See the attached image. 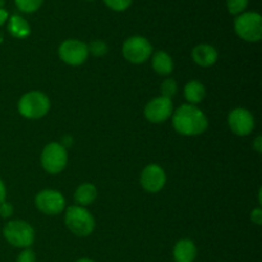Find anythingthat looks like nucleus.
Here are the masks:
<instances>
[{
  "mask_svg": "<svg viewBox=\"0 0 262 262\" xmlns=\"http://www.w3.org/2000/svg\"><path fill=\"white\" fill-rule=\"evenodd\" d=\"M171 122L177 133L187 137L202 135L209 127L206 114L196 105L184 104L179 106L171 115Z\"/></svg>",
  "mask_w": 262,
  "mask_h": 262,
  "instance_id": "f257e3e1",
  "label": "nucleus"
},
{
  "mask_svg": "<svg viewBox=\"0 0 262 262\" xmlns=\"http://www.w3.org/2000/svg\"><path fill=\"white\" fill-rule=\"evenodd\" d=\"M64 223L77 237H89L95 229V219L86 207L73 205L66 209Z\"/></svg>",
  "mask_w": 262,
  "mask_h": 262,
  "instance_id": "f03ea898",
  "label": "nucleus"
},
{
  "mask_svg": "<svg viewBox=\"0 0 262 262\" xmlns=\"http://www.w3.org/2000/svg\"><path fill=\"white\" fill-rule=\"evenodd\" d=\"M18 112L27 119H40L50 110V99L41 91H30L18 101Z\"/></svg>",
  "mask_w": 262,
  "mask_h": 262,
  "instance_id": "7ed1b4c3",
  "label": "nucleus"
},
{
  "mask_svg": "<svg viewBox=\"0 0 262 262\" xmlns=\"http://www.w3.org/2000/svg\"><path fill=\"white\" fill-rule=\"evenodd\" d=\"M5 241L13 247L30 248L35 242V229L25 220H12L3 228Z\"/></svg>",
  "mask_w": 262,
  "mask_h": 262,
  "instance_id": "20e7f679",
  "label": "nucleus"
},
{
  "mask_svg": "<svg viewBox=\"0 0 262 262\" xmlns=\"http://www.w3.org/2000/svg\"><path fill=\"white\" fill-rule=\"evenodd\" d=\"M234 30L242 40L258 42L262 38V17L257 12L242 13L235 18Z\"/></svg>",
  "mask_w": 262,
  "mask_h": 262,
  "instance_id": "39448f33",
  "label": "nucleus"
},
{
  "mask_svg": "<svg viewBox=\"0 0 262 262\" xmlns=\"http://www.w3.org/2000/svg\"><path fill=\"white\" fill-rule=\"evenodd\" d=\"M68 163L67 148L59 142H50L41 152V165L49 174H59L66 169Z\"/></svg>",
  "mask_w": 262,
  "mask_h": 262,
  "instance_id": "423d86ee",
  "label": "nucleus"
},
{
  "mask_svg": "<svg viewBox=\"0 0 262 262\" xmlns=\"http://www.w3.org/2000/svg\"><path fill=\"white\" fill-rule=\"evenodd\" d=\"M123 56L132 64H143L152 54V45L143 36H132L123 43Z\"/></svg>",
  "mask_w": 262,
  "mask_h": 262,
  "instance_id": "0eeeda50",
  "label": "nucleus"
},
{
  "mask_svg": "<svg viewBox=\"0 0 262 262\" xmlns=\"http://www.w3.org/2000/svg\"><path fill=\"white\" fill-rule=\"evenodd\" d=\"M59 58L66 64L72 67L82 66L89 58V48L87 43L76 38H69L63 41L59 46Z\"/></svg>",
  "mask_w": 262,
  "mask_h": 262,
  "instance_id": "6e6552de",
  "label": "nucleus"
},
{
  "mask_svg": "<svg viewBox=\"0 0 262 262\" xmlns=\"http://www.w3.org/2000/svg\"><path fill=\"white\" fill-rule=\"evenodd\" d=\"M35 205L42 214L54 216L66 210V199L55 189H43L35 197Z\"/></svg>",
  "mask_w": 262,
  "mask_h": 262,
  "instance_id": "1a4fd4ad",
  "label": "nucleus"
},
{
  "mask_svg": "<svg viewBox=\"0 0 262 262\" xmlns=\"http://www.w3.org/2000/svg\"><path fill=\"white\" fill-rule=\"evenodd\" d=\"M228 125L234 135L245 137L255 129V118L250 110L235 107L228 115Z\"/></svg>",
  "mask_w": 262,
  "mask_h": 262,
  "instance_id": "9d476101",
  "label": "nucleus"
},
{
  "mask_svg": "<svg viewBox=\"0 0 262 262\" xmlns=\"http://www.w3.org/2000/svg\"><path fill=\"white\" fill-rule=\"evenodd\" d=\"M173 102L170 99L158 96L147 102L145 106V117L148 122L154 124H160L166 122L173 115Z\"/></svg>",
  "mask_w": 262,
  "mask_h": 262,
  "instance_id": "9b49d317",
  "label": "nucleus"
},
{
  "mask_svg": "<svg viewBox=\"0 0 262 262\" xmlns=\"http://www.w3.org/2000/svg\"><path fill=\"white\" fill-rule=\"evenodd\" d=\"M140 183L146 192L156 193L161 191L166 183V174L164 169L158 164H150L142 170Z\"/></svg>",
  "mask_w": 262,
  "mask_h": 262,
  "instance_id": "f8f14e48",
  "label": "nucleus"
},
{
  "mask_svg": "<svg viewBox=\"0 0 262 262\" xmlns=\"http://www.w3.org/2000/svg\"><path fill=\"white\" fill-rule=\"evenodd\" d=\"M217 58H219L217 50L214 46L209 45V43H200L192 50L193 61L197 66L204 67V68L214 66L217 61Z\"/></svg>",
  "mask_w": 262,
  "mask_h": 262,
  "instance_id": "ddd939ff",
  "label": "nucleus"
},
{
  "mask_svg": "<svg viewBox=\"0 0 262 262\" xmlns=\"http://www.w3.org/2000/svg\"><path fill=\"white\" fill-rule=\"evenodd\" d=\"M197 257V247L193 241H178L173 248V258L176 262H193Z\"/></svg>",
  "mask_w": 262,
  "mask_h": 262,
  "instance_id": "4468645a",
  "label": "nucleus"
},
{
  "mask_svg": "<svg viewBox=\"0 0 262 262\" xmlns=\"http://www.w3.org/2000/svg\"><path fill=\"white\" fill-rule=\"evenodd\" d=\"M152 68L160 76H169L174 69V63L171 56L166 51L159 50L152 55Z\"/></svg>",
  "mask_w": 262,
  "mask_h": 262,
  "instance_id": "2eb2a0df",
  "label": "nucleus"
},
{
  "mask_svg": "<svg viewBox=\"0 0 262 262\" xmlns=\"http://www.w3.org/2000/svg\"><path fill=\"white\" fill-rule=\"evenodd\" d=\"M97 199V188L91 183H82L74 192V201L78 206L86 207Z\"/></svg>",
  "mask_w": 262,
  "mask_h": 262,
  "instance_id": "dca6fc26",
  "label": "nucleus"
},
{
  "mask_svg": "<svg viewBox=\"0 0 262 262\" xmlns=\"http://www.w3.org/2000/svg\"><path fill=\"white\" fill-rule=\"evenodd\" d=\"M8 32L15 38H26L30 36L31 27L30 23L20 15L14 14L8 19Z\"/></svg>",
  "mask_w": 262,
  "mask_h": 262,
  "instance_id": "f3484780",
  "label": "nucleus"
},
{
  "mask_svg": "<svg viewBox=\"0 0 262 262\" xmlns=\"http://www.w3.org/2000/svg\"><path fill=\"white\" fill-rule=\"evenodd\" d=\"M206 96V89L204 84L197 79L189 81L188 83L184 86V97L188 101V104L197 105L202 101Z\"/></svg>",
  "mask_w": 262,
  "mask_h": 262,
  "instance_id": "a211bd4d",
  "label": "nucleus"
},
{
  "mask_svg": "<svg viewBox=\"0 0 262 262\" xmlns=\"http://www.w3.org/2000/svg\"><path fill=\"white\" fill-rule=\"evenodd\" d=\"M18 9L23 13H35L42 5L43 0H14Z\"/></svg>",
  "mask_w": 262,
  "mask_h": 262,
  "instance_id": "6ab92c4d",
  "label": "nucleus"
},
{
  "mask_svg": "<svg viewBox=\"0 0 262 262\" xmlns=\"http://www.w3.org/2000/svg\"><path fill=\"white\" fill-rule=\"evenodd\" d=\"M160 90H161V96L171 100V97L176 96L177 91H178V84H177L176 79L168 78L161 83Z\"/></svg>",
  "mask_w": 262,
  "mask_h": 262,
  "instance_id": "aec40b11",
  "label": "nucleus"
},
{
  "mask_svg": "<svg viewBox=\"0 0 262 262\" xmlns=\"http://www.w3.org/2000/svg\"><path fill=\"white\" fill-rule=\"evenodd\" d=\"M248 7V0H227L228 12L232 15H239L245 13Z\"/></svg>",
  "mask_w": 262,
  "mask_h": 262,
  "instance_id": "412c9836",
  "label": "nucleus"
},
{
  "mask_svg": "<svg viewBox=\"0 0 262 262\" xmlns=\"http://www.w3.org/2000/svg\"><path fill=\"white\" fill-rule=\"evenodd\" d=\"M89 48V54L91 53L95 56H102L107 53V45L102 40H94L87 45Z\"/></svg>",
  "mask_w": 262,
  "mask_h": 262,
  "instance_id": "4be33fe9",
  "label": "nucleus"
},
{
  "mask_svg": "<svg viewBox=\"0 0 262 262\" xmlns=\"http://www.w3.org/2000/svg\"><path fill=\"white\" fill-rule=\"evenodd\" d=\"M107 8L114 12H124L132 4V0H104Z\"/></svg>",
  "mask_w": 262,
  "mask_h": 262,
  "instance_id": "5701e85b",
  "label": "nucleus"
},
{
  "mask_svg": "<svg viewBox=\"0 0 262 262\" xmlns=\"http://www.w3.org/2000/svg\"><path fill=\"white\" fill-rule=\"evenodd\" d=\"M36 253L31 248H23L22 252L17 256L15 262H36Z\"/></svg>",
  "mask_w": 262,
  "mask_h": 262,
  "instance_id": "b1692460",
  "label": "nucleus"
},
{
  "mask_svg": "<svg viewBox=\"0 0 262 262\" xmlns=\"http://www.w3.org/2000/svg\"><path fill=\"white\" fill-rule=\"evenodd\" d=\"M13 212H14V207H13L10 202L4 201L3 204H0V216L3 219H9L13 215Z\"/></svg>",
  "mask_w": 262,
  "mask_h": 262,
  "instance_id": "393cba45",
  "label": "nucleus"
},
{
  "mask_svg": "<svg viewBox=\"0 0 262 262\" xmlns=\"http://www.w3.org/2000/svg\"><path fill=\"white\" fill-rule=\"evenodd\" d=\"M251 220H252V223H255L256 225H261V223H262V209L261 207H257V209L252 210V212H251Z\"/></svg>",
  "mask_w": 262,
  "mask_h": 262,
  "instance_id": "a878e982",
  "label": "nucleus"
},
{
  "mask_svg": "<svg viewBox=\"0 0 262 262\" xmlns=\"http://www.w3.org/2000/svg\"><path fill=\"white\" fill-rule=\"evenodd\" d=\"M8 19H9V13L4 8H0V27L4 26L8 22Z\"/></svg>",
  "mask_w": 262,
  "mask_h": 262,
  "instance_id": "bb28decb",
  "label": "nucleus"
},
{
  "mask_svg": "<svg viewBox=\"0 0 262 262\" xmlns=\"http://www.w3.org/2000/svg\"><path fill=\"white\" fill-rule=\"evenodd\" d=\"M5 199H7V188H5L4 182L0 179V204H3Z\"/></svg>",
  "mask_w": 262,
  "mask_h": 262,
  "instance_id": "cd10ccee",
  "label": "nucleus"
},
{
  "mask_svg": "<svg viewBox=\"0 0 262 262\" xmlns=\"http://www.w3.org/2000/svg\"><path fill=\"white\" fill-rule=\"evenodd\" d=\"M253 148H255L256 152H258V154L262 151V137L261 136H257V137H256V140L253 141Z\"/></svg>",
  "mask_w": 262,
  "mask_h": 262,
  "instance_id": "c85d7f7f",
  "label": "nucleus"
},
{
  "mask_svg": "<svg viewBox=\"0 0 262 262\" xmlns=\"http://www.w3.org/2000/svg\"><path fill=\"white\" fill-rule=\"evenodd\" d=\"M76 262H95L94 260H91V258H79V260H77Z\"/></svg>",
  "mask_w": 262,
  "mask_h": 262,
  "instance_id": "c756f323",
  "label": "nucleus"
},
{
  "mask_svg": "<svg viewBox=\"0 0 262 262\" xmlns=\"http://www.w3.org/2000/svg\"><path fill=\"white\" fill-rule=\"evenodd\" d=\"M3 40H4V37H3V33H2V32H0V45H2Z\"/></svg>",
  "mask_w": 262,
  "mask_h": 262,
  "instance_id": "7c9ffc66",
  "label": "nucleus"
},
{
  "mask_svg": "<svg viewBox=\"0 0 262 262\" xmlns=\"http://www.w3.org/2000/svg\"><path fill=\"white\" fill-rule=\"evenodd\" d=\"M89 2H94V0H89Z\"/></svg>",
  "mask_w": 262,
  "mask_h": 262,
  "instance_id": "2f4dec72",
  "label": "nucleus"
}]
</instances>
